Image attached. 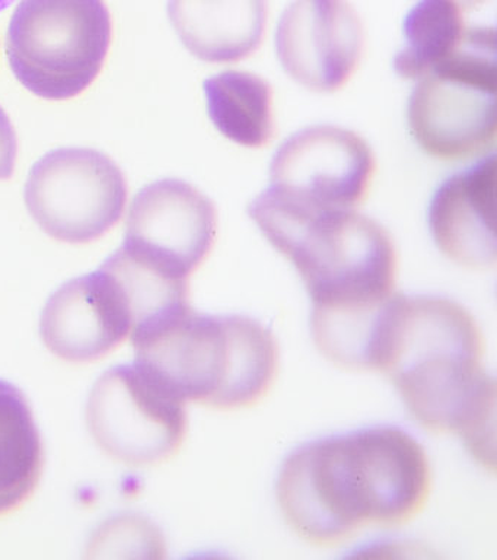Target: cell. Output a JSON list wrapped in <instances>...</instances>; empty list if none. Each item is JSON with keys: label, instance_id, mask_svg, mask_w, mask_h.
Returning <instances> with one entry per match:
<instances>
[{"label": "cell", "instance_id": "6da1fadb", "mask_svg": "<svg viewBox=\"0 0 497 560\" xmlns=\"http://www.w3.org/2000/svg\"><path fill=\"white\" fill-rule=\"evenodd\" d=\"M434 490L421 442L375 427L308 442L283 462L276 498L283 520L308 545L333 549L365 529L413 523Z\"/></svg>", "mask_w": 497, "mask_h": 560}, {"label": "cell", "instance_id": "7a4b0ae2", "mask_svg": "<svg viewBox=\"0 0 497 560\" xmlns=\"http://www.w3.org/2000/svg\"><path fill=\"white\" fill-rule=\"evenodd\" d=\"M486 340L465 306L449 298L388 302L369 372L386 375L414 422L457 435L483 468L496 470V381L484 368Z\"/></svg>", "mask_w": 497, "mask_h": 560}, {"label": "cell", "instance_id": "3957f363", "mask_svg": "<svg viewBox=\"0 0 497 560\" xmlns=\"http://www.w3.org/2000/svg\"><path fill=\"white\" fill-rule=\"evenodd\" d=\"M248 214L303 279L317 348H342L372 330L399 280V249L386 226L356 209L321 208L272 187Z\"/></svg>", "mask_w": 497, "mask_h": 560}, {"label": "cell", "instance_id": "277c9868", "mask_svg": "<svg viewBox=\"0 0 497 560\" xmlns=\"http://www.w3.org/2000/svg\"><path fill=\"white\" fill-rule=\"evenodd\" d=\"M137 365L185 402L220 411L259 406L281 371L276 336L247 315L186 310L132 340Z\"/></svg>", "mask_w": 497, "mask_h": 560}, {"label": "cell", "instance_id": "5b68a950", "mask_svg": "<svg viewBox=\"0 0 497 560\" xmlns=\"http://www.w3.org/2000/svg\"><path fill=\"white\" fill-rule=\"evenodd\" d=\"M496 33L474 26L448 59L418 79L409 100L410 133L435 160L492 152L497 139Z\"/></svg>", "mask_w": 497, "mask_h": 560}, {"label": "cell", "instance_id": "8992f818", "mask_svg": "<svg viewBox=\"0 0 497 560\" xmlns=\"http://www.w3.org/2000/svg\"><path fill=\"white\" fill-rule=\"evenodd\" d=\"M111 39L104 0H21L8 26L7 56L32 94L68 101L99 77Z\"/></svg>", "mask_w": 497, "mask_h": 560}, {"label": "cell", "instance_id": "52a82bcc", "mask_svg": "<svg viewBox=\"0 0 497 560\" xmlns=\"http://www.w3.org/2000/svg\"><path fill=\"white\" fill-rule=\"evenodd\" d=\"M86 427L98 448L115 462L158 467L180 453L189 416L185 401L133 363L99 376L86 405Z\"/></svg>", "mask_w": 497, "mask_h": 560}, {"label": "cell", "instance_id": "ba28073f", "mask_svg": "<svg viewBox=\"0 0 497 560\" xmlns=\"http://www.w3.org/2000/svg\"><path fill=\"white\" fill-rule=\"evenodd\" d=\"M128 182L106 153L60 148L34 164L24 199L37 225L60 243L84 245L102 240L123 218Z\"/></svg>", "mask_w": 497, "mask_h": 560}, {"label": "cell", "instance_id": "9c48e42d", "mask_svg": "<svg viewBox=\"0 0 497 560\" xmlns=\"http://www.w3.org/2000/svg\"><path fill=\"white\" fill-rule=\"evenodd\" d=\"M374 149L356 131L320 125L292 135L270 165V184L309 205L356 209L372 190Z\"/></svg>", "mask_w": 497, "mask_h": 560}, {"label": "cell", "instance_id": "30bf717a", "mask_svg": "<svg viewBox=\"0 0 497 560\" xmlns=\"http://www.w3.org/2000/svg\"><path fill=\"white\" fill-rule=\"evenodd\" d=\"M217 230V209L206 195L182 179L165 178L133 197L123 245L190 279L215 248Z\"/></svg>", "mask_w": 497, "mask_h": 560}, {"label": "cell", "instance_id": "8fae6325", "mask_svg": "<svg viewBox=\"0 0 497 560\" xmlns=\"http://www.w3.org/2000/svg\"><path fill=\"white\" fill-rule=\"evenodd\" d=\"M282 68L317 94H334L364 59L365 26L348 0H294L276 31Z\"/></svg>", "mask_w": 497, "mask_h": 560}, {"label": "cell", "instance_id": "7c38bea8", "mask_svg": "<svg viewBox=\"0 0 497 560\" xmlns=\"http://www.w3.org/2000/svg\"><path fill=\"white\" fill-rule=\"evenodd\" d=\"M133 331L129 306L102 267L64 283L42 314L40 335L46 348L71 363L102 361L132 339Z\"/></svg>", "mask_w": 497, "mask_h": 560}, {"label": "cell", "instance_id": "4fadbf2b", "mask_svg": "<svg viewBox=\"0 0 497 560\" xmlns=\"http://www.w3.org/2000/svg\"><path fill=\"white\" fill-rule=\"evenodd\" d=\"M496 155L452 175L429 209L435 244L448 260L469 270H493L497 262Z\"/></svg>", "mask_w": 497, "mask_h": 560}, {"label": "cell", "instance_id": "5bb4252c", "mask_svg": "<svg viewBox=\"0 0 497 560\" xmlns=\"http://www.w3.org/2000/svg\"><path fill=\"white\" fill-rule=\"evenodd\" d=\"M169 21L187 50L208 63L246 60L263 44L268 0H169Z\"/></svg>", "mask_w": 497, "mask_h": 560}, {"label": "cell", "instance_id": "9a60e30c", "mask_svg": "<svg viewBox=\"0 0 497 560\" xmlns=\"http://www.w3.org/2000/svg\"><path fill=\"white\" fill-rule=\"evenodd\" d=\"M43 470L45 450L32 407L19 388L0 380V518L32 501Z\"/></svg>", "mask_w": 497, "mask_h": 560}, {"label": "cell", "instance_id": "2e32d148", "mask_svg": "<svg viewBox=\"0 0 497 560\" xmlns=\"http://www.w3.org/2000/svg\"><path fill=\"white\" fill-rule=\"evenodd\" d=\"M209 117L216 129L239 147H269L276 136L273 88L264 78L226 70L203 83Z\"/></svg>", "mask_w": 497, "mask_h": 560}, {"label": "cell", "instance_id": "e0dca14e", "mask_svg": "<svg viewBox=\"0 0 497 560\" xmlns=\"http://www.w3.org/2000/svg\"><path fill=\"white\" fill-rule=\"evenodd\" d=\"M471 25L453 0H422L404 20L405 44L394 59L400 78L418 81L464 43Z\"/></svg>", "mask_w": 497, "mask_h": 560}, {"label": "cell", "instance_id": "ac0fdd59", "mask_svg": "<svg viewBox=\"0 0 497 560\" xmlns=\"http://www.w3.org/2000/svg\"><path fill=\"white\" fill-rule=\"evenodd\" d=\"M16 156H19V139L14 125L5 109L0 107V182H7L14 174Z\"/></svg>", "mask_w": 497, "mask_h": 560}, {"label": "cell", "instance_id": "d6986e66", "mask_svg": "<svg viewBox=\"0 0 497 560\" xmlns=\"http://www.w3.org/2000/svg\"><path fill=\"white\" fill-rule=\"evenodd\" d=\"M453 2L460 4L464 11H469V9L482 7V4L488 2V0H453Z\"/></svg>", "mask_w": 497, "mask_h": 560}, {"label": "cell", "instance_id": "ffe728a7", "mask_svg": "<svg viewBox=\"0 0 497 560\" xmlns=\"http://www.w3.org/2000/svg\"><path fill=\"white\" fill-rule=\"evenodd\" d=\"M15 0H0V12L7 11Z\"/></svg>", "mask_w": 497, "mask_h": 560}]
</instances>
